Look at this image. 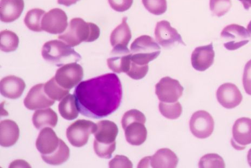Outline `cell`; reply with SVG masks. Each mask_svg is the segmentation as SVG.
I'll return each instance as SVG.
<instances>
[{
  "label": "cell",
  "mask_w": 251,
  "mask_h": 168,
  "mask_svg": "<svg viewBox=\"0 0 251 168\" xmlns=\"http://www.w3.org/2000/svg\"><path fill=\"white\" fill-rule=\"evenodd\" d=\"M74 96L78 111L83 116L101 119L120 107L122 85L116 74L108 73L81 82L75 88Z\"/></svg>",
  "instance_id": "6da1fadb"
},
{
  "label": "cell",
  "mask_w": 251,
  "mask_h": 168,
  "mask_svg": "<svg viewBox=\"0 0 251 168\" xmlns=\"http://www.w3.org/2000/svg\"><path fill=\"white\" fill-rule=\"evenodd\" d=\"M100 30L98 26L92 23H86L81 18L71 20L65 32L59 35V39L71 47L79 45L83 42L92 43L100 36Z\"/></svg>",
  "instance_id": "7a4b0ae2"
},
{
  "label": "cell",
  "mask_w": 251,
  "mask_h": 168,
  "mask_svg": "<svg viewBox=\"0 0 251 168\" xmlns=\"http://www.w3.org/2000/svg\"><path fill=\"white\" fill-rule=\"evenodd\" d=\"M42 56L50 64L57 67L81 60V56L74 49L60 40L47 42L42 49Z\"/></svg>",
  "instance_id": "3957f363"
},
{
  "label": "cell",
  "mask_w": 251,
  "mask_h": 168,
  "mask_svg": "<svg viewBox=\"0 0 251 168\" xmlns=\"http://www.w3.org/2000/svg\"><path fill=\"white\" fill-rule=\"evenodd\" d=\"M130 52L132 61L139 65H146L158 57L161 48L151 37L142 35L133 42Z\"/></svg>",
  "instance_id": "277c9868"
},
{
  "label": "cell",
  "mask_w": 251,
  "mask_h": 168,
  "mask_svg": "<svg viewBox=\"0 0 251 168\" xmlns=\"http://www.w3.org/2000/svg\"><path fill=\"white\" fill-rule=\"evenodd\" d=\"M97 129V124L91 120H78L67 129V138L73 146L80 148L88 143L90 135Z\"/></svg>",
  "instance_id": "5b68a950"
},
{
  "label": "cell",
  "mask_w": 251,
  "mask_h": 168,
  "mask_svg": "<svg viewBox=\"0 0 251 168\" xmlns=\"http://www.w3.org/2000/svg\"><path fill=\"white\" fill-rule=\"evenodd\" d=\"M221 37L225 41L224 46L229 50H234L241 48L249 43L250 37L248 30L243 26L231 24L226 26L222 30Z\"/></svg>",
  "instance_id": "8992f818"
},
{
  "label": "cell",
  "mask_w": 251,
  "mask_h": 168,
  "mask_svg": "<svg viewBox=\"0 0 251 168\" xmlns=\"http://www.w3.org/2000/svg\"><path fill=\"white\" fill-rule=\"evenodd\" d=\"M54 77L60 86L70 90L76 86L82 80L83 70L76 62L70 63L57 70Z\"/></svg>",
  "instance_id": "52a82bcc"
},
{
  "label": "cell",
  "mask_w": 251,
  "mask_h": 168,
  "mask_svg": "<svg viewBox=\"0 0 251 168\" xmlns=\"http://www.w3.org/2000/svg\"><path fill=\"white\" fill-rule=\"evenodd\" d=\"M184 88L180 82L169 76L161 78L155 85V94L160 102L174 103L182 96Z\"/></svg>",
  "instance_id": "ba28073f"
},
{
  "label": "cell",
  "mask_w": 251,
  "mask_h": 168,
  "mask_svg": "<svg viewBox=\"0 0 251 168\" xmlns=\"http://www.w3.org/2000/svg\"><path fill=\"white\" fill-rule=\"evenodd\" d=\"M190 128L192 134L197 138L206 139L213 132L214 120L210 113L205 110H200L192 115Z\"/></svg>",
  "instance_id": "9c48e42d"
},
{
  "label": "cell",
  "mask_w": 251,
  "mask_h": 168,
  "mask_svg": "<svg viewBox=\"0 0 251 168\" xmlns=\"http://www.w3.org/2000/svg\"><path fill=\"white\" fill-rule=\"evenodd\" d=\"M67 21V16L64 10L54 8L44 15L42 20V29L51 34H62L68 27Z\"/></svg>",
  "instance_id": "30bf717a"
},
{
  "label": "cell",
  "mask_w": 251,
  "mask_h": 168,
  "mask_svg": "<svg viewBox=\"0 0 251 168\" xmlns=\"http://www.w3.org/2000/svg\"><path fill=\"white\" fill-rule=\"evenodd\" d=\"M155 38L159 45L165 48H169L176 44L186 46L181 35L176 29L171 27V24L166 20L157 23L155 28Z\"/></svg>",
  "instance_id": "8fae6325"
},
{
  "label": "cell",
  "mask_w": 251,
  "mask_h": 168,
  "mask_svg": "<svg viewBox=\"0 0 251 168\" xmlns=\"http://www.w3.org/2000/svg\"><path fill=\"white\" fill-rule=\"evenodd\" d=\"M232 146L237 150L245 149L251 144V119L248 118L238 119L232 128Z\"/></svg>",
  "instance_id": "7c38bea8"
},
{
  "label": "cell",
  "mask_w": 251,
  "mask_h": 168,
  "mask_svg": "<svg viewBox=\"0 0 251 168\" xmlns=\"http://www.w3.org/2000/svg\"><path fill=\"white\" fill-rule=\"evenodd\" d=\"M111 57L107 60L109 69L116 73H127L131 64V52L127 47H116L111 52Z\"/></svg>",
  "instance_id": "4fadbf2b"
},
{
  "label": "cell",
  "mask_w": 251,
  "mask_h": 168,
  "mask_svg": "<svg viewBox=\"0 0 251 168\" xmlns=\"http://www.w3.org/2000/svg\"><path fill=\"white\" fill-rule=\"evenodd\" d=\"M55 101L47 95L44 84H38L30 89L25 98L24 104L28 109L34 110L51 107Z\"/></svg>",
  "instance_id": "5bb4252c"
},
{
  "label": "cell",
  "mask_w": 251,
  "mask_h": 168,
  "mask_svg": "<svg viewBox=\"0 0 251 168\" xmlns=\"http://www.w3.org/2000/svg\"><path fill=\"white\" fill-rule=\"evenodd\" d=\"M217 100L226 109H233L241 103L243 96L238 88L231 83H226L220 86L216 93Z\"/></svg>",
  "instance_id": "9a60e30c"
},
{
  "label": "cell",
  "mask_w": 251,
  "mask_h": 168,
  "mask_svg": "<svg viewBox=\"0 0 251 168\" xmlns=\"http://www.w3.org/2000/svg\"><path fill=\"white\" fill-rule=\"evenodd\" d=\"M60 141L53 129L46 127L41 130L36 141V147L41 156L50 155L59 149Z\"/></svg>",
  "instance_id": "2e32d148"
},
{
  "label": "cell",
  "mask_w": 251,
  "mask_h": 168,
  "mask_svg": "<svg viewBox=\"0 0 251 168\" xmlns=\"http://www.w3.org/2000/svg\"><path fill=\"white\" fill-rule=\"evenodd\" d=\"M215 52L213 44L197 47L191 55L192 65L194 69L204 72L208 69L214 63Z\"/></svg>",
  "instance_id": "e0dca14e"
},
{
  "label": "cell",
  "mask_w": 251,
  "mask_h": 168,
  "mask_svg": "<svg viewBox=\"0 0 251 168\" xmlns=\"http://www.w3.org/2000/svg\"><path fill=\"white\" fill-rule=\"evenodd\" d=\"M97 129L94 134V142L103 144H116L119 129L117 125L111 120H102L97 123Z\"/></svg>",
  "instance_id": "ac0fdd59"
},
{
  "label": "cell",
  "mask_w": 251,
  "mask_h": 168,
  "mask_svg": "<svg viewBox=\"0 0 251 168\" xmlns=\"http://www.w3.org/2000/svg\"><path fill=\"white\" fill-rule=\"evenodd\" d=\"M25 88V81L19 77L10 75L2 78L0 82L1 95L10 99H17L23 95Z\"/></svg>",
  "instance_id": "d6986e66"
},
{
  "label": "cell",
  "mask_w": 251,
  "mask_h": 168,
  "mask_svg": "<svg viewBox=\"0 0 251 168\" xmlns=\"http://www.w3.org/2000/svg\"><path fill=\"white\" fill-rule=\"evenodd\" d=\"M24 0H1L0 17L4 23H10L19 19L24 11Z\"/></svg>",
  "instance_id": "ffe728a7"
},
{
  "label": "cell",
  "mask_w": 251,
  "mask_h": 168,
  "mask_svg": "<svg viewBox=\"0 0 251 168\" xmlns=\"http://www.w3.org/2000/svg\"><path fill=\"white\" fill-rule=\"evenodd\" d=\"M148 168H174L179 162L174 152L168 148L160 149L152 156H148Z\"/></svg>",
  "instance_id": "44dd1931"
},
{
  "label": "cell",
  "mask_w": 251,
  "mask_h": 168,
  "mask_svg": "<svg viewBox=\"0 0 251 168\" xmlns=\"http://www.w3.org/2000/svg\"><path fill=\"white\" fill-rule=\"evenodd\" d=\"M20 129L11 120H4L0 123V145L7 148L14 145L18 141Z\"/></svg>",
  "instance_id": "7402d4cb"
},
{
  "label": "cell",
  "mask_w": 251,
  "mask_h": 168,
  "mask_svg": "<svg viewBox=\"0 0 251 168\" xmlns=\"http://www.w3.org/2000/svg\"><path fill=\"white\" fill-rule=\"evenodd\" d=\"M145 124L139 122L129 124L124 130L126 139L128 144L132 145L143 144L148 136V130Z\"/></svg>",
  "instance_id": "603a6c76"
},
{
  "label": "cell",
  "mask_w": 251,
  "mask_h": 168,
  "mask_svg": "<svg viewBox=\"0 0 251 168\" xmlns=\"http://www.w3.org/2000/svg\"><path fill=\"white\" fill-rule=\"evenodd\" d=\"M34 127L40 130L46 127L54 128L58 121L56 113L51 108L36 110L32 118Z\"/></svg>",
  "instance_id": "cb8c5ba5"
},
{
  "label": "cell",
  "mask_w": 251,
  "mask_h": 168,
  "mask_svg": "<svg viewBox=\"0 0 251 168\" xmlns=\"http://www.w3.org/2000/svg\"><path fill=\"white\" fill-rule=\"evenodd\" d=\"M127 18L123 19L122 23L115 28L110 37L112 47H127L132 38L131 31L127 23Z\"/></svg>",
  "instance_id": "d4e9b609"
},
{
  "label": "cell",
  "mask_w": 251,
  "mask_h": 168,
  "mask_svg": "<svg viewBox=\"0 0 251 168\" xmlns=\"http://www.w3.org/2000/svg\"><path fill=\"white\" fill-rule=\"evenodd\" d=\"M59 111L61 116L67 120H73L78 116V108L75 96L72 94L63 98L59 104Z\"/></svg>",
  "instance_id": "484cf974"
},
{
  "label": "cell",
  "mask_w": 251,
  "mask_h": 168,
  "mask_svg": "<svg viewBox=\"0 0 251 168\" xmlns=\"http://www.w3.org/2000/svg\"><path fill=\"white\" fill-rule=\"evenodd\" d=\"M70 150L69 146L61 139L58 149L50 155L41 156L44 162L50 165L59 166L64 164L70 158Z\"/></svg>",
  "instance_id": "4316f807"
},
{
  "label": "cell",
  "mask_w": 251,
  "mask_h": 168,
  "mask_svg": "<svg viewBox=\"0 0 251 168\" xmlns=\"http://www.w3.org/2000/svg\"><path fill=\"white\" fill-rule=\"evenodd\" d=\"M46 14L44 10L35 8L29 10L26 14L24 23L26 27L35 32H40L42 29V20Z\"/></svg>",
  "instance_id": "83f0119b"
},
{
  "label": "cell",
  "mask_w": 251,
  "mask_h": 168,
  "mask_svg": "<svg viewBox=\"0 0 251 168\" xmlns=\"http://www.w3.org/2000/svg\"><path fill=\"white\" fill-rule=\"evenodd\" d=\"M45 91L50 98L60 101L69 94L70 90L60 86L53 77L45 84Z\"/></svg>",
  "instance_id": "f1b7e54d"
},
{
  "label": "cell",
  "mask_w": 251,
  "mask_h": 168,
  "mask_svg": "<svg viewBox=\"0 0 251 168\" xmlns=\"http://www.w3.org/2000/svg\"><path fill=\"white\" fill-rule=\"evenodd\" d=\"M1 43L0 49L5 52L14 51L18 48L19 44V37L13 31L4 30L0 33Z\"/></svg>",
  "instance_id": "f546056e"
},
{
  "label": "cell",
  "mask_w": 251,
  "mask_h": 168,
  "mask_svg": "<svg viewBox=\"0 0 251 168\" xmlns=\"http://www.w3.org/2000/svg\"><path fill=\"white\" fill-rule=\"evenodd\" d=\"M159 111L165 118L170 120L178 119L182 112V108L179 102L165 103L160 102L159 105Z\"/></svg>",
  "instance_id": "4dcf8cb0"
},
{
  "label": "cell",
  "mask_w": 251,
  "mask_h": 168,
  "mask_svg": "<svg viewBox=\"0 0 251 168\" xmlns=\"http://www.w3.org/2000/svg\"><path fill=\"white\" fill-rule=\"evenodd\" d=\"M199 167L224 168L226 167V164L221 156L217 154H208L201 157L199 162Z\"/></svg>",
  "instance_id": "1f68e13d"
},
{
  "label": "cell",
  "mask_w": 251,
  "mask_h": 168,
  "mask_svg": "<svg viewBox=\"0 0 251 168\" xmlns=\"http://www.w3.org/2000/svg\"><path fill=\"white\" fill-rule=\"evenodd\" d=\"M142 2L145 8L155 15L163 14L167 8L166 0H142Z\"/></svg>",
  "instance_id": "d6a6232c"
},
{
  "label": "cell",
  "mask_w": 251,
  "mask_h": 168,
  "mask_svg": "<svg viewBox=\"0 0 251 168\" xmlns=\"http://www.w3.org/2000/svg\"><path fill=\"white\" fill-rule=\"evenodd\" d=\"M231 7V0H210V1L211 12L218 17L226 15Z\"/></svg>",
  "instance_id": "836d02e7"
},
{
  "label": "cell",
  "mask_w": 251,
  "mask_h": 168,
  "mask_svg": "<svg viewBox=\"0 0 251 168\" xmlns=\"http://www.w3.org/2000/svg\"><path fill=\"white\" fill-rule=\"evenodd\" d=\"M139 122L145 124L146 117L145 115L137 109H131L126 112L122 120L123 128L124 129L130 123Z\"/></svg>",
  "instance_id": "e575fe53"
},
{
  "label": "cell",
  "mask_w": 251,
  "mask_h": 168,
  "mask_svg": "<svg viewBox=\"0 0 251 168\" xmlns=\"http://www.w3.org/2000/svg\"><path fill=\"white\" fill-rule=\"evenodd\" d=\"M116 149V143L112 144H103L94 142V150L96 154L101 158L109 159Z\"/></svg>",
  "instance_id": "d590c367"
},
{
  "label": "cell",
  "mask_w": 251,
  "mask_h": 168,
  "mask_svg": "<svg viewBox=\"0 0 251 168\" xmlns=\"http://www.w3.org/2000/svg\"><path fill=\"white\" fill-rule=\"evenodd\" d=\"M149 65H139L132 61L126 74L133 80L142 79L149 72Z\"/></svg>",
  "instance_id": "8d00e7d4"
},
{
  "label": "cell",
  "mask_w": 251,
  "mask_h": 168,
  "mask_svg": "<svg viewBox=\"0 0 251 168\" xmlns=\"http://www.w3.org/2000/svg\"><path fill=\"white\" fill-rule=\"evenodd\" d=\"M110 6L118 12L126 11L133 3V0H108Z\"/></svg>",
  "instance_id": "74e56055"
},
{
  "label": "cell",
  "mask_w": 251,
  "mask_h": 168,
  "mask_svg": "<svg viewBox=\"0 0 251 168\" xmlns=\"http://www.w3.org/2000/svg\"><path fill=\"white\" fill-rule=\"evenodd\" d=\"M109 168H133L131 161L126 156L117 155L109 163Z\"/></svg>",
  "instance_id": "f35d334b"
},
{
  "label": "cell",
  "mask_w": 251,
  "mask_h": 168,
  "mask_svg": "<svg viewBox=\"0 0 251 168\" xmlns=\"http://www.w3.org/2000/svg\"><path fill=\"white\" fill-rule=\"evenodd\" d=\"M243 83L246 93L251 96V60L245 66Z\"/></svg>",
  "instance_id": "ab89813d"
},
{
  "label": "cell",
  "mask_w": 251,
  "mask_h": 168,
  "mask_svg": "<svg viewBox=\"0 0 251 168\" xmlns=\"http://www.w3.org/2000/svg\"><path fill=\"white\" fill-rule=\"evenodd\" d=\"M78 1H80V0H57V3L69 7L72 4H75Z\"/></svg>",
  "instance_id": "60d3db41"
},
{
  "label": "cell",
  "mask_w": 251,
  "mask_h": 168,
  "mask_svg": "<svg viewBox=\"0 0 251 168\" xmlns=\"http://www.w3.org/2000/svg\"><path fill=\"white\" fill-rule=\"evenodd\" d=\"M243 4L245 9L249 10L251 7V0H239Z\"/></svg>",
  "instance_id": "b9f144b4"
},
{
  "label": "cell",
  "mask_w": 251,
  "mask_h": 168,
  "mask_svg": "<svg viewBox=\"0 0 251 168\" xmlns=\"http://www.w3.org/2000/svg\"><path fill=\"white\" fill-rule=\"evenodd\" d=\"M248 162L250 166L251 167V149H250L248 154Z\"/></svg>",
  "instance_id": "7bdbcfd3"
},
{
  "label": "cell",
  "mask_w": 251,
  "mask_h": 168,
  "mask_svg": "<svg viewBox=\"0 0 251 168\" xmlns=\"http://www.w3.org/2000/svg\"><path fill=\"white\" fill-rule=\"evenodd\" d=\"M248 31L250 37V39L251 40V21L248 25Z\"/></svg>",
  "instance_id": "ee69618b"
}]
</instances>
